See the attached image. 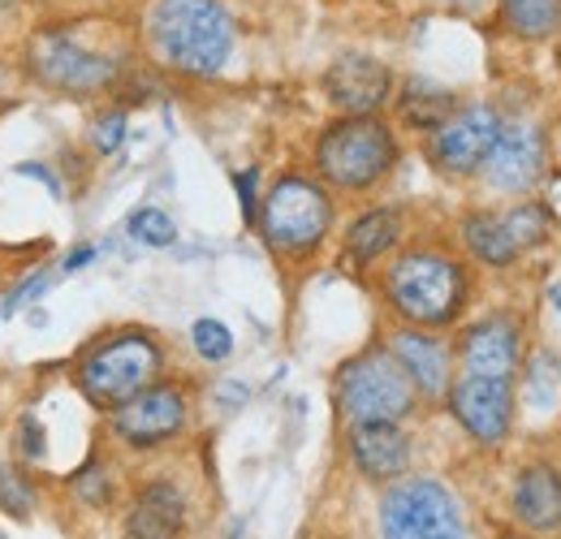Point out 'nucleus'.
<instances>
[{
  "mask_svg": "<svg viewBox=\"0 0 561 539\" xmlns=\"http://www.w3.org/2000/svg\"><path fill=\"white\" fill-rule=\"evenodd\" d=\"M156 57L186 78H216L233 57V13L225 0H156L147 13Z\"/></svg>",
  "mask_w": 561,
  "mask_h": 539,
  "instance_id": "1",
  "label": "nucleus"
},
{
  "mask_svg": "<svg viewBox=\"0 0 561 539\" xmlns=\"http://www.w3.org/2000/svg\"><path fill=\"white\" fill-rule=\"evenodd\" d=\"M389 307L415 329H445L467 302V268L445 251H407L385 272Z\"/></svg>",
  "mask_w": 561,
  "mask_h": 539,
  "instance_id": "2",
  "label": "nucleus"
},
{
  "mask_svg": "<svg viewBox=\"0 0 561 539\" xmlns=\"http://www.w3.org/2000/svg\"><path fill=\"white\" fill-rule=\"evenodd\" d=\"M393 164H398V138L376 113L333 122L316 147V169L337 191H371L376 182L389 177Z\"/></svg>",
  "mask_w": 561,
  "mask_h": 539,
  "instance_id": "3",
  "label": "nucleus"
},
{
  "mask_svg": "<svg viewBox=\"0 0 561 539\" xmlns=\"http://www.w3.org/2000/svg\"><path fill=\"white\" fill-rule=\"evenodd\" d=\"M160 363H164V354H160V345L147 333H117V337L95 341L78 358L73 380H78V389L87 393L91 405L117 410L122 402H130L135 393H142L147 385H156Z\"/></svg>",
  "mask_w": 561,
  "mask_h": 539,
  "instance_id": "4",
  "label": "nucleus"
},
{
  "mask_svg": "<svg viewBox=\"0 0 561 539\" xmlns=\"http://www.w3.org/2000/svg\"><path fill=\"white\" fill-rule=\"evenodd\" d=\"M420 402L411 376L389 349H363L337 371V405L351 423H402Z\"/></svg>",
  "mask_w": 561,
  "mask_h": 539,
  "instance_id": "5",
  "label": "nucleus"
},
{
  "mask_svg": "<svg viewBox=\"0 0 561 539\" xmlns=\"http://www.w3.org/2000/svg\"><path fill=\"white\" fill-rule=\"evenodd\" d=\"M329 225H333L329 191L302 173L277 177V186L268 191V199L260 207V229H264L268 246L280 255H311L324 242Z\"/></svg>",
  "mask_w": 561,
  "mask_h": 539,
  "instance_id": "6",
  "label": "nucleus"
},
{
  "mask_svg": "<svg viewBox=\"0 0 561 539\" xmlns=\"http://www.w3.org/2000/svg\"><path fill=\"white\" fill-rule=\"evenodd\" d=\"M385 539H467L454 492L436 479H402L380 501Z\"/></svg>",
  "mask_w": 561,
  "mask_h": 539,
  "instance_id": "7",
  "label": "nucleus"
},
{
  "mask_svg": "<svg viewBox=\"0 0 561 539\" xmlns=\"http://www.w3.org/2000/svg\"><path fill=\"white\" fill-rule=\"evenodd\" d=\"M26 66L31 78H39L44 87L53 91H66V95H100L117 82L122 66L87 44H78L70 31H44L31 39V53H26Z\"/></svg>",
  "mask_w": 561,
  "mask_h": 539,
  "instance_id": "8",
  "label": "nucleus"
},
{
  "mask_svg": "<svg viewBox=\"0 0 561 539\" xmlns=\"http://www.w3.org/2000/svg\"><path fill=\"white\" fill-rule=\"evenodd\" d=\"M553 233V216L540 207V203H523V207H510V211H476L462 220V242L476 260H484L492 268H505L514 264L523 251L540 246L545 238Z\"/></svg>",
  "mask_w": 561,
  "mask_h": 539,
  "instance_id": "9",
  "label": "nucleus"
},
{
  "mask_svg": "<svg viewBox=\"0 0 561 539\" xmlns=\"http://www.w3.org/2000/svg\"><path fill=\"white\" fill-rule=\"evenodd\" d=\"M501 135V117L489 104H467V108H454L427 142V156L440 173L449 177H467L476 169H484L492 142Z\"/></svg>",
  "mask_w": 561,
  "mask_h": 539,
  "instance_id": "10",
  "label": "nucleus"
},
{
  "mask_svg": "<svg viewBox=\"0 0 561 539\" xmlns=\"http://www.w3.org/2000/svg\"><path fill=\"white\" fill-rule=\"evenodd\" d=\"M449 410L480 445H496L514 423V385L501 376H462L449 385Z\"/></svg>",
  "mask_w": 561,
  "mask_h": 539,
  "instance_id": "11",
  "label": "nucleus"
},
{
  "mask_svg": "<svg viewBox=\"0 0 561 539\" xmlns=\"http://www.w3.org/2000/svg\"><path fill=\"white\" fill-rule=\"evenodd\" d=\"M182 427H186V398L173 385H147L142 393L113 410V432L135 449L164 445Z\"/></svg>",
  "mask_w": 561,
  "mask_h": 539,
  "instance_id": "12",
  "label": "nucleus"
},
{
  "mask_svg": "<svg viewBox=\"0 0 561 539\" xmlns=\"http://www.w3.org/2000/svg\"><path fill=\"white\" fill-rule=\"evenodd\" d=\"M492 191L523 195L545 177V130L531 122H501V135L484 160Z\"/></svg>",
  "mask_w": 561,
  "mask_h": 539,
  "instance_id": "13",
  "label": "nucleus"
},
{
  "mask_svg": "<svg viewBox=\"0 0 561 539\" xmlns=\"http://www.w3.org/2000/svg\"><path fill=\"white\" fill-rule=\"evenodd\" d=\"M324 91H329V100L346 117H371L389 100L393 78H389L385 61H376L367 53H346V57H337L333 69L324 73Z\"/></svg>",
  "mask_w": 561,
  "mask_h": 539,
  "instance_id": "14",
  "label": "nucleus"
},
{
  "mask_svg": "<svg viewBox=\"0 0 561 539\" xmlns=\"http://www.w3.org/2000/svg\"><path fill=\"white\" fill-rule=\"evenodd\" d=\"M351 458L354 467L376 479V483H393L411 467V436L402 423L380 418V423H351Z\"/></svg>",
  "mask_w": 561,
  "mask_h": 539,
  "instance_id": "15",
  "label": "nucleus"
},
{
  "mask_svg": "<svg viewBox=\"0 0 561 539\" xmlns=\"http://www.w3.org/2000/svg\"><path fill=\"white\" fill-rule=\"evenodd\" d=\"M389 354L402 363V371L411 376L420 398H445L449 393V345L432 337V329H398L389 337Z\"/></svg>",
  "mask_w": 561,
  "mask_h": 539,
  "instance_id": "16",
  "label": "nucleus"
},
{
  "mask_svg": "<svg viewBox=\"0 0 561 539\" xmlns=\"http://www.w3.org/2000/svg\"><path fill=\"white\" fill-rule=\"evenodd\" d=\"M458 354H462L467 376H501V380H510L518 371V358H523L518 324L514 320H501V316L480 320L476 329H467Z\"/></svg>",
  "mask_w": 561,
  "mask_h": 539,
  "instance_id": "17",
  "label": "nucleus"
},
{
  "mask_svg": "<svg viewBox=\"0 0 561 539\" xmlns=\"http://www.w3.org/2000/svg\"><path fill=\"white\" fill-rule=\"evenodd\" d=\"M514 518L531 531V536H545V531H558L561 527V471L549 462H536V467H523L514 479Z\"/></svg>",
  "mask_w": 561,
  "mask_h": 539,
  "instance_id": "18",
  "label": "nucleus"
},
{
  "mask_svg": "<svg viewBox=\"0 0 561 539\" xmlns=\"http://www.w3.org/2000/svg\"><path fill=\"white\" fill-rule=\"evenodd\" d=\"M126 531H130V539H182V531H186L182 492L169 479H151L130 505Z\"/></svg>",
  "mask_w": 561,
  "mask_h": 539,
  "instance_id": "19",
  "label": "nucleus"
},
{
  "mask_svg": "<svg viewBox=\"0 0 561 539\" xmlns=\"http://www.w3.org/2000/svg\"><path fill=\"white\" fill-rule=\"evenodd\" d=\"M398 238H402V216H398L393 207H376V211L358 216L351 225L346 251H351V260H358V264H371V260H380L385 251H393Z\"/></svg>",
  "mask_w": 561,
  "mask_h": 539,
  "instance_id": "20",
  "label": "nucleus"
},
{
  "mask_svg": "<svg viewBox=\"0 0 561 539\" xmlns=\"http://www.w3.org/2000/svg\"><path fill=\"white\" fill-rule=\"evenodd\" d=\"M402 122L415 130H436L449 113H454V95L445 87H436L432 78H411L402 87V104H398Z\"/></svg>",
  "mask_w": 561,
  "mask_h": 539,
  "instance_id": "21",
  "label": "nucleus"
},
{
  "mask_svg": "<svg viewBox=\"0 0 561 539\" xmlns=\"http://www.w3.org/2000/svg\"><path fill=\"white\" fill-rule=\"evenodd\" d=\"M505 22L523 39H545L561 26V0H501Z\"/></svg>",
  "mask_w": 561,
  "mask_h": 539,
  "instance_id": "22",
  "label": "nucleus"
},
{
  "mask_svg": "<svg viewBox=\"0 0 561 539\" xmlns=\"http://www.w3.org/2000/svg\"><path fill=\"white\" fill-rule=\"evenodd\" d=\"M126 229H130V238L142 242V246H173L178 242V225H173V216L164 207H139L126 220Z\"/></svg>",
  "mask_w": 561,
  "mask_h": 539,
  "instance_id": "23",
  "label": "nucleus"
},
{
  "mask_svg": "<svg viewBox=\"0 0 561 539\" xmlns=\"http://www.w3.org/2000/svg\"><path fill=\"white\" fill-rule=\"evenodd\" d=\"M0 509L13 514V518H26L35 509V488L31 479L13 467H0Z\"/></svg>",
  "mask_w": 561,
  "mask_h": 539,
  "instance_id": "24",
  "label": "nucleus"
},
{
  "mask_svg": "<svg viewBox=\"0 0 561 539\" xmlns=\"http://www.w3.org/2000/svg\"><path fill=\"white\" fill-rule=\"evenodd\" d=\"M191 341H195V354L208 358V363H220V358L233 354V333H229L220 320H195Z\"/></svg>",
  "mask_w": 561,
  "mask_h": 539,
  "instance_id": "25",
  "label": "nucleus"
},
{
  "mask_svg": "<svg viewBox=\"0 0 561 539\" xmlns=\"http://www.w3.org/2000/svg\"><path fill=\"white\" fill-rule=\"evenodd\" d=\"M122 138H126V113L117 108V113H104L100 122H95V130H91V142H95V151H117L122 147Z\"/></svg>",
  "mask_w": 561,
  "mask_h": 539,
  "instance_id": "26",
  "label": "nucleus"
},
{
  "mask_svg": "<svg viewBox=\"0 0 561 539\" xmlns=\"http://www.w3.org/2000/svg\"><path fill=\"white\" fill-rule=\"evenodd\" d=\"M73 492L87 501V505H104L108 496H113V488H108V474L100 471V467H91V471H82L73 479Z\"/></svg>",
  "mask_w": 561,
  "mask_h": 539,
  "instance_id": "27",
  "label": "nucleus"
},
{
  "mask_svg": "<svg viewBox=\"0 0 561 539\" xmlns=\"http://www.w3.org/2000/svg\"><path fill=\"white\" fill-rule=\"evenodd\" d=\"M48 285H53V272H35V276H31L26 285H18V289H13V294H9L4 302H0V316H13V311H18L22 302H26V298H35V294H44Z\"/></svg>",
  "mask_w": 561,
  "mask_h": 539,
  "instance_id": "28",
  "label": "nucleus"
},
{
  "mask_svg": "<svg viewBox=\"0 0 561 539\" xmlns=\"http://www.w3.org/2000/svg\"><path fill=\"white\" fill-rule=\"evenodd\" d=\"M18 449H22L26 458H44V427H39L35 414H26V418L18 423Z\"/></svg>",
  "mask_w": 561,
  "mask_h": 539,
  "instance_id": "29",
  "label": "nucleus"
},
{
  "mask_svg": "<svg viewBox=\"0 0 561 539\" xmlns=\"http://www.w3.org/2000/svg\"><path fill=\"white\" fill-rule=\"evenodd\" d=\"M255 177H260L255 169L238 173V195H242V211H247V220H255V211H260V207H255Z\"/></svg>",
  "mask_w": 561,
  "mask_h": 539,
  "instance_id": "30",
  "label": "nucleus"
},
{
  "mask_svg": "<svg viewBox=\"0 0 561 539\" xmlns=\"http://www.w3.org/2000/svg\"><path fill=\"white\" fill-rule=\"evenodd\" d=\"M91 260H95V246H78L70 260H66V272H78L82 264H91Z\"/></svg>",
  "mask_w": 561,
  "mask_h": 539,
  "instance_id": "31",
  "label": "nucleus"
},
{
  "mask_svg": "<svg viewBox=\"0 0 561 539\" xmlns=\"http://www.w3.org/2000/svg\"><path fill=\"white\" fill-rule=\"evenodd\" d=\"M440 4H449V9H480L484 0H440Z\"/></svg>",
  "mask_w": 561,
  "mask_h": 539,
  "instance_id": "32",
  "label": "nucleus"
},
{
  "mask_svg": "<svg viewBox=\"0 0 561 539\" xmlns=\"http://www.w3.org/2000/svg\"><path fill=\"white\" fill-rule=\"evenodd\" d=\"M553 307L561 311V285H553Z\"/></svg>",
  "mask_w": 561,
  "mask_h": 539,
  "instance_id": "33",
  "label": "nucleus"
},
{
  "mask_svg": "<svg viewBox=\"0 0 561 539\" xmlns=\"http://www.w3.org/2000/svg\"><path fill=\"white\" fill-rule=\"evenodd\" d=\"M13 4H18V0H0V13H4V9H13Z\"/></svg>",
  "mask_w": 561,
  "mask_h": 539,
  "instance_id": "34",
  "label": "nucleus"
},
{
  "mask_svg": "<svg viewBox=\"0 0 561 539\" xmlns=\"http://www.w3.org/2000/svg\"><path fill=\"white\" fill-rule=\"evenodd\" d=\"M510 539H536V536H510Z\"/></svg>",
  "mask_w": 561,
  "mask_h": 539,
  "instance_id": "35",
  "label": "nucleus"
},
{
  "mask_svg": "<svg viewBox=\"0 0 561 539\" xmlns=\"http://www.w3.org/2000/svg\"><path fill=\"white\" fill-rule=\"evenodd\" d=\"M0 539H4V536H0Z\"/></svg>",
  "mask_w": 561,
  "mask_h": 539,
  "instance_id": "36",
  "label": "nucleus"
}]
</instances>
